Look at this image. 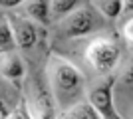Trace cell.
I'll use <instances>...</instances> for the list:
<instances>
[{"label":"cell","mask_w":133,"mask_h":119,"mask_svg":"<svg viewBox=\"0 0 133 119\" xmlns=\"http://www.w3.org/2000/svg\"><path fill=\"white\" fill-rule=\"evenodd\" d=\"M95 8L107 18H117L125 8V4L121 0H101V2H95Z\"/></svg>","instance_id":"52a82bcc"},{"label":"cell","mask_w":133,"mask_h":119,"mask_svg":"<svg viewBox=\"0 0 133 119\" xmlns=\"http://www.w3.org/2000/svg\"><path fill=\"white\" fill-rule=\"evenodd\" d=\"M22 117H24V119H34V115H28V113H26V115H22Z\"/></svg>","instance_id":"ac0fdd59"},{"label":"cell","mask_w":133,"mask_h":119,"mask_svg":"<svg viewBox=\"0 0 133 119\" xmlns=\"http://www.w3.org/2000/svg\"><path fill=\"white\" fill-rule=\"evenodd\" d=\"M0 54H2V52H0Z\"/></svg>","instance_id":"d6986e66"},{"label":"cell","mask_w":133,"mask_h":119,"mask_svg":"<svg viewBox=\"0 0 133 119\" xmlns=\"http://www.w3.org/2000/svg\"><path fill=\"white\" fill-rule=\"evenodd\" d=\"M0 119H8V117H6V109H4V105H0Z\"/></svg>","instance_id":"9a60e30c"},{"label":"cell","mask_w":133,"mask_h":119,"mask_svg":"<svg viewBox=\"0 0 133 119\" xmlns=\"http://www.w3.org/2000/svg\"><path fill=\"white\" fill-rule=\"evenodd\" d=\"M123 32H125V38H127V42H131L133 44V18L129 20L125 26H123Z\"/></svg>","instance_id":"4fadbf2b"},{"label":"cell","mask_w":133,"mask_h":119,"mask_svg":"<svg viewBox=\"0 0 133 119\" xmlns=\"http://www.w3.org/2000/svg\"><path fill=\"white\" fill-rule=\"evenodd\" d=\"M85 58L97 72L105 74V72H111L119 62V48L109 38H97L88 46Z\"/></svg>","instance_id":"7a4b0ae2"},{"label":"cell","mask_w":133,"mask_h":119,"mask_svg":"<svg viewBox=\"0 0 133 119\" xmlns=\"http://www.w3.org/2000/svg\"><path fill=\"white\" fill-rule=\"evenodd\" d=\"M28 14L32 18H36V20H40V22H48V10H50V6H48V2H30V4L26 6Z\"/></svg>","instance_id":"30bf717a"},{"label":"cell","mask_w":133,"mask_h":119,"mask_svg":"<svg viewBox=\"0 0 133 119\" xmlns=\"http://www.w3.org/2000/svg\"><path fill=\"white\" fill-rule=\"evenodd\" d=\"M14 32L8 22H0V52H10L14 50Z\"/></svg>","instance_id":"9c48e42d"},{"label":"cell","mask_w":133,"mask_h":119,"mask_svg":"<svg viewBox=\"0 0 133 119\" xmlns=\"http://www.w3.org/2000/svg\"><path fill=\"white\" fill-rule=\"evenodd\" d=\"M32 109L36 111V117H34V119H56L52 99H50V95H48L46 91H40L38 95H36Z\"/></svg>","instance_id":"8992f818"},{"label":"cell","mask_w":133,"mask_h":119,"mask_svg":"<svg viewBox=\"0 0 133 119\" xmlns=\"http://www.w3.org/2000/svg\"><path fill=\"white\" fill-rule=\"evenodd\" d=\"M0 4L2 6H16L18 0H0Z\"/></svg>","instance_id":"5bb4252c"},{"label":"cell","mask_w":133,"mask_h":119,"mask_svg":"<svg viewBox=\"0 0 133 119\" xmlns=\"http://www.w3.org/2000/svg\"><path fill=\"white\" fill-rule=\"evenodd\" d=\"M95 28V18L88 8H78L76 12L68 14V18L62 24L64 34L70 38H78V36H85Z\"/></svg>","instance_id":"3957f363"},{"label":"cell","mask_w":133,"mask_h":119,"mask_svg":"<svg viewBox=\"0 0 133 119\" xmlns=\"http://www.w3.org/2000/svg\"><path fill=\"white\" fill-rule=\"evenodd\" d=\"M52 87L60 103H72L83 89V78L78 69L66 60H56L52 64Z\"/></svg>","instance_id":"6da1fadb"},{"label":"cell","mask_w":133,"mask_h":119,"mask_svg":"<svg viewBox=\"0 0 133 119\" xmlns=\"http://www.w3.org/2000/svg\"><path fill=\"white\" fill-rule=\"evenodd\" d=\"M2 64H4V66H2V74H4L8 79H18L20 75L24 74V66H22V62H20L18 58H14V56L6 58Z\"/></svg>","instance_id":"ba28073f"},{"label":"cell","mask_w":133,"mask_h":119,"mask_svg":"<svg viewBox=\"0 0 133 119\" xmlns=\"http://www.w3.org/2000/svg\"><path fill=\"white\" fill-rule=\"evenodd\" d=\"M50 10L54 12V14H58V16H64V14H70V10H74L76 6H78V2L76 0H56V2H50Z\"/></svg>","instance_id":"8fae6325"},{"label":"cell","mask_w":133,"mask_h":119,"mask_svg":"<svg viewBox=\"0 0 133 119\" xmlns=\"http://www.w3.org/2000/svg\"><path fill=\"white\" fill-rule=\"evenodd\" d=\"M8 119H24V117H22V113H18V111H16V113H12Z\"/></svg>","instance_id":"2e32d148"},{"label":"cell","mask_w":133,"mask_h":119,"mask_svg":"<svg viewBox=\"0 0 133 119\" xmlns=\"http://www.w3.org/2000/svg\"><path fill=\"white\" fill-rule=\"evenodd\" d=\"M62 119H76V117H74L72 113H68V115H64V117H62Z\"/></svg>","instance_id":"e0dca14e"},{"label":"cell","mask_w":133,"mask_h":119,"mask_svg":"<svg viewBox=\"0 0 133 119\" xmlns=\"http://www.w3.org/2000/svg\"><path fill=\"white\" fill-rule=\"evenodd\" d=\"M12 32H14V40H16V44L20 48H32L36 44V40H38L34 24L26 18H16L14 26H12Z\"/></svg>","instance_id":"5b68a950"},{"label":"cell","mask_w":133,"mask_h":119,"mask_svg":"<svg viewBox=\"0 0 133 119\" xmlns=\"http://www.w3.org/2000/svg\"><path fill=\"white\" fill-rule=\"evenodd\" d=\"M72 115L76 119H99V115L95 113V109L89 103H78L72 109Z\"/></svg>","instance_id":"7c38bea8"},{"label":"cell","mask_w":133,"mask_h":119,"mask_svg":"<svg viewBox=\"0 0 133 119\" xmlns=\"http://www.w3.org/2000/svg\"><path fill=\"white\" fill-rule=\"evenodd\" d=\"M89 105L95 109V113L103 119H121L113 109V99H111V81L103 85H97L89 91Z\"/></svg>","instance_id":"277c9868"}]
</instances>
